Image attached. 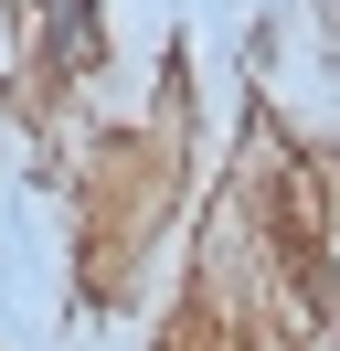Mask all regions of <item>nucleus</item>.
I'll use <instances>...</instances> for the list:
<instances>
[{"label":"nucleus","instance_id":"obj_1","mask_svg":"<svg viewBox=\"0 0 340 351\" xmlns=\"http://www.w3.org/2000/svg\"><path fill=\"white\" fill-rule=\"evenodd\" d=\"M32 11H42V64L53 75L96 64V0H32Z\"/></svg>","mask_w":340,"mask_h":351}]
</instances>
